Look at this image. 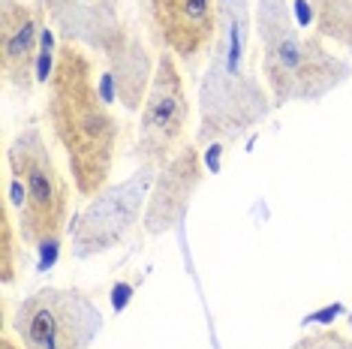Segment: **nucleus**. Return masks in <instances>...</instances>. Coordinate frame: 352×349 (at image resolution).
I'll return each mask as SVG.
<instances>
[{"mask_svg": "<svg viewBox=\"0 0 352 349\" xmlns=\"http://www.w3.org/2000/svg\"><path fill=\"white\" fill-rule=\"evenodd\" d=\"M154 174V169L139 166L130 178L102 187L94 199H87L85 211L78 214L73 232H69V250L76 259H94L121 247L126 235L145 217Z\"/></svg>", "mask_w": 352, "mask_h": 349, "instance_id": "423d86ee", "label": "nucleus"}, {"mask_svg": "<svg viewBox=\"0 0 352 349\" xmlns=\"http://www.w3.org/2000/svg\"><path fill=\"white\" fill-rule=\"evenodd\" d=\"M0 349H25V346H21L19 340H12L10 335H3V337H0Z\"/></svg>", "mask_w": 352, "mask_h": 349, "instance_id": "4468645a", "label": "nucleus"}, {"mask_svg": "<svg viewBox=\"0 0 352 349\" xmlns=\"http://www.w3.org/2000/svg\"><path fill=\"white\" fill-rule=\"evenodd\" d=\"M148 19L163 52L190 69L214 49L220 30L217 0H148Z\"/></svg>", "mask_w": 352, "mask_h": 349, "instance_id": "6e6552de", "label": "nucleus"}, {"mask_svg": "<svg viewBox=\"0 0 352 349\" xmlns=\"http://www.w3.org/2000/svg\"><path fill=\"white\" fill-rule=\"evenodd\" d=\"M220 30L199 78V130L193 145H232L274 112L268 87L247 69L253 0H217Z\"/></svg>", "mask_w": 352, "mask_h": 349, "instance_id": "f03ea898", "label": "nucleus"}, {"mask_svg": "<svg viewBox=\"0 0 352 349\" xmlns=\"http://www.w3.org/2000/svg\"><path fill=\"white\" fill-rule=\"evenodd\" d=\"M45 121L67 154L69 181L82 199L111 184L121 145V121L109 109L91 52L60 43L45 85Z\"/></svg>", "mask_w": 352, "mask_h": 349, "instance_id": "f257e3e1", "label": "nucleus"}, {"mask_svg": "<svg viewBox=\"0 0 352 349\" xmlns=\"http://www.w3.org/2000/svg\"><path fill=\"white\" fill-rule=\"evenodd\" d=\"M289 349H352V337L340 335L338 328H319L298 337Z\"/></svg>", "mask_w": 352, "mask_h": 349, "instance_id": "ddd939ff", "label": "nucleus"}, {"mask_svg": "<svg viewBox=\"0 0 352 349\" xmlns=\"http://www.w3.org/2000/svg\"><path fill=\"white\" fill-rule=\"evenodd\" d=\"M346 328H349V331H352V311H349V313H346Z\"/></svg>", "mask_w": 352, "mask_h": 349, "instance_id": "2eb2a0df", "label": "nucleus"}, {"mask_svg": "<svg viewBox=\"0 0 352 349\" xmlns=\"http://www.w3.org/2000/svg\"><path fill=\"white\" fill-rule=\"evenodd\" d=\"M205 181L202 150L199 145H184L169 163L154 174V187L148 193L142 229L148 235H169L187 220L190 202Z\"/></svg>", "mask_w": 352, "mask_h": 349, "instance_id": "9d476101", "label": "nucleus"}, {"mask_svg": "<svg viewBox=\"0 0 352 349\" xmlns=\"http://www.w3.org/2000/svg\"><path fill=\"white\" fill-rule=\"evenodd\" d=\"M253 30L274 109L286 102H319L352 78V63L328 49L322 36L301 34L289 0H256Z\"/></svg>", "mask_w": 352, "mask_h": 349, "instance_id": "7ed1b4c3", "label": "nucleus"}, {"mask_svg": "<svg viewBox=\"0 0 352 349\" xmlns=\"http://www.w3.org/2000/svg\"><path fill=\"white\" fill-rule=\"evenodd\" d=\"M102 311L85 289L43 286L21 301L12 331L25 349H91L100 337Z\"/></svg>", "mask_w": 352, "mask_h": 349, "instance_id": "39448f33", "label": "nucleus"}, {"mask_svg": "<svg viewBox=\"0 0 352 349\" xmlns=\"http://www.w3.org/2000/svg\"><path fill=\"white\" fill-rule=\"evenodd\" d=\"M21 244L25 241H21L19 226L12 220V205L10 199H3V205H0V280H3V286H12L19 280L21 262L15 256H19Z\"/></svg>", "mask_w": 352, "mask_h": 349, "instance_id": "f8f14e48", "label": "nucleus"}, {"mask_svg": "<svg viewBox=\"0 0 352 349\" xmlns=\"http://www.w3.org/2000/svg\"><path fill=\"white\" fill-rule=\"evenodd\" d=\"M10 205L19 208L15 226L25 247L39 250L43 244H58L69 220V184L39 126H25L10 148Z\"/></svg>", "mask_w": 352, "mask_h": 349, "instance_id": "20e7f679", "label": "nucleus"}, {"mask_svg": "<svg viewBox=\"0 0 352 349\" xmlns=\"http://www.w3.org/2000/svg\"><path fill=\"white\" fill-rule=\"evenodd\" d=\"M301 25H310V34L322 36L352 54V0H295Z\"/></svg>", "mask_w": 352, "mask_h": 349, "instance_id": "9b49d317", "label": "nucleus"}, {"mask_svg": "<svg viewBox=\"0 0 352 349\" xmlns=\"http://www.w3.org/2000/svg\"><path fill=\"white\" fill-rule=\"evenodd\" d=\"M190 124V97L184 87V73L175 54L160 52L154 78H151L145 106L139 115L135 160L139 166L160 172L184 148Z\"/></svg>", "mask_w": 352, "mask_h": 349, "instance_id": "0eeeda50", "label": "nucleus"}, {"mask_svg": "<svg viewBox=\"0 0 352 349\" xmlns=\"http://www.w3.org/2000/svg\"><path fill=\"white\" fill-rule=\"evenodd\" d=\"M45 12L25 0H0V73L6 87L30 93L39 82Z\"/></svg>", "mask_w": 352, "mask_h": 349, "instance_id": "1a4fd4ad", "label": "nucleus"}]
</instances>
